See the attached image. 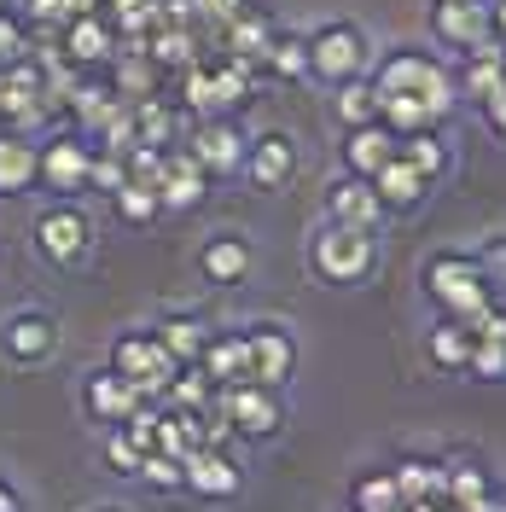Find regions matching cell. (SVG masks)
Returning <instances> with one entry per match:
<instances>
[{"label":"cell","mask_w":506,"mask_h":512,"mask_svg":"<svg viewBox=\"0 0 506 512\" xmlns=\"http://www.w3.org/2000/svg\"><path fill=\"white\" fill-rule=\"evenodd\" d=\"M349 501H355V512H402V495H396V478H390V472H367V478H355Z\"/></svg>","instance_id":"38"},{"label":"cell","mask_w":506,"mask_h":512,"mask_svg":"<svg viewBox=\"0 0 506 512\" xmlns=\"http://www.w3.org/2000/svg\"><path fill=\"white\" fill-rule=\"evenodd\" d=\"M117 30L105 24V12H76V18H64L59 24V59L70 70H105V64L117 59Z\"/></svg>","instance_id":"9"},{"label":"cell","mask_w":506,"mask_h":512,"mask_svg":"<svg viewBox=\"0 0 506 512\" xmlns=\"http://www.w3.org/2000/svg\"><path fill=\"white\" fill-rule=\"evenodd\" d=\"M181 99L192 111H216V88H210V59L181 64Z\"/></svg>","instance_id":"39"},{"label":"cell","mask_w":506,"mask_h":512,"mask_svg":"<svg viewBox=\"0 0 506 512\" xmlns=\"http://www.w3.org/2000/svg\"><path fill=\"white\" fill-rule=\"evenodd\" d=\"M35 187V140L18 128H0V198Z\"/></svg>","instance_id":"23"},{"label":"cell","mask_w":506,"mask_h":512,"mask_svg":"<svg viewBox=\"0 0 506 512\" xmlns=\"http://www.w3.org/2000/svg\"><path fill=\"white\" fill-rule=\"evenodd\" d=\"M210 408H216L233 431H245V437H268V431L280 425V396H274V384H256V379L216 384V390H210Z\"/></svg>","instance_id":"5"},{"label":"cell","mask_w":506,"mask_h":512,"mask_svg":"<svg viewBox=\"0 0 506 512\" xmlns=\"http://www.w3.org/2000/svg\"><path fill=\"white\" fill-rule=\"evenodd\" d=\"M262 70L280 76V82H303V76H309V41L291 35V30H274L268 53H262Z\"/></svg>","instance_id":"32"},{"label":"cell","mask_w":506,"mask_h":512,"mask_svg":"<svg viewBox=\"0 0 506 512\" xmlns=\"http://www.w3.org/2000/svg\"><path fill=\"white\" fill-rule=\"evenodd\" d=\"M425 187H431V181H425V175H419L402 152L384 163L379 175H373V192H379L384 210H408V204H419V198H425Z\"/></svg>","instance_id":"26"},{"label":"cell","mask_w":506,"mask_h":512,"mask_svg":"<svg viewBox=\"0 0 506 512\" xmlns=\"http://www.w3.org/2000/svg\"><path fill=\"white\" fill-rule=\"evenodd\" d=\"M210 390H216V384L204 379V367H181V373L169 379V390H163V402L181 408V414H204V408H210Z\"/></svg>","instance_id":"37"},{"label":"cell","mask_w":506,"mask_h":512,"mask_svg":"<svg viewBox=\"0 0 506 512\" xmlns=\"http://www.w3.org/2000/svg\"><path fill=\"white\" fill-rule=\"evenodd\" d=\"M379 94H413L425 99V111H431V123H443L448 111L460 105V94H454V76H448V64L437 59V53H413V47H402V53H390V59L379 64Z\"/></svg>","instance_id":"1"},{"label":"cell","mask_w":506,"mask_h":512,"mask_svg":"<svg viewBox=\"0 0 506 512\" xmlns=\"http://www.w3.org/2000/svg\"><path fill=\"white\" fill-rule=\"evenodd\" d=\"M152 338H158L163 350L175 355V367H198V355H204V320H192V315H169L152 326Z\"/></svg>","instance_id":"27"},{"label":"cell","mask_w":506,"mask_h":512,"mask_svg":"<svg viewBox=\"0 0 506 512\" xmlns=\"http://www.w3.org/2000/svg\"><path fill=\"white\" fill-rule=\"evenodd\" d=\"M506 88V47L501 41H483L466 53V70H460V82H454V94L483 105V99H495Z\"/></svg>","instance_id":"18"},{"label":"cell","mask_w":506,"mask_h":512,"mask_svg":"<svg viewBox=\"0 0 506 512\" xmlns=\"http://www.w3.org/2000/svg\"><path fill=\"white\" fill-rule=\"evenodd\" d=\"M88 163H94V146L82 140V134H53V140H41L35 146V181L47 192H88Z\"/></svg>","instance_id":"8"},{"label":"cell","mask_w":506,"mask_h":512,"mask_svg":"<svg viewBox=\"0 0 506 512\" xmlns=\"http://www.w3.org/2000/svg\"><path fill=\"white\" fill-rule=\"evenodd\" d=\"M175 111L163 105L158 94H146V99H134V146H158V152H169V140H175Z\"/></svg>","instance_id":"30"},{"label":"cell","mask_w":506,"mask_h":512,"mask_svg":"<svg viewBox=\"0 0 506 512\" xmlns=\"http://www.w3.org/2000/svg\"><path fill=\"white\" fill-rule=\"evenodd\" d=\"M303 41H309V76H320L326 88H338L349 76H373V47H367L361 24L332 18V24H320V30L303 35Z\"/></svg>","instance_id":"3"},{"label":"cell","mask_w":506,"mask_h":512,"mask_svg":"<svg viewBox=\"0 0 506 512\" xmlns=\"http://www.w3.org/2000/svg\"><path fill=\"white\" fill-rule=\"evenodd\" d=\"M425 291H431L454 320H466V326L495 303V291H489V280H483V268H477L472 256H454V251L425 262Z\"/></svg>","instance_id":"4"},{"label":"cell","mask_w":506,"mask_h":512,"mask_svg":"<svg viewBox=\"0 0 506 512\" xmlns=\"http://www.w3.org/2000/svg\"><path fill=\"white\" fill-rule=\"evenodd\" d=\"M245 367H251L256 384H274V390H280V384L291 379V367H297L291 332H285V326H251V332H245Z\"/></svg>","instance_id":"13"},{"label":"cell","mask_w":506,"mask_h":512,"mask_svg":"<svg viewBox=\"0 0 506 512\" xmlns=\"http://www.w3.org/2000/svg\"><path fill=\"white\" fill-rule=\"evenodd\" d=\"M379 123L402 140V134H413V128H437L431 123V111H425V99L413 94H379Z\"/></svg>","instance_id":"35"},{"label":"cell","mask_w":506,"mask_h":512,"mask_svg":"<svg viewBox=\"0 0 506 512\" xmlns=\"http://www.w3.org/2000/svg\"><path fill=\"white\" fill-rule=\"evenodd\" d=\"M88 245H94V222L70 204V198H59V204H47L41 216H35V251L47 256L53 268H70V262H82L88 256Z\"/></svg>","instance_id":"7"},{"label":"cell","mask_w":506,"mask_h":512,"mask_svg":"<svg viewBox=\"0 0 506 512\" xmlns=\"http://www.w3.org/2000/svg\"><path fill=\"white\" fill-rule=\"evenodd\" d=\"M140 402H146V396H140L117 367H99V373H88V384H82V408H88L99 425H123Z\"/></svg>","instance_id":"15"},{"label":"cell","mask_w":506,"mask_h":512,"mask_svg":"<svg viewBox=\"0 0 506 512\" xmlns=\"http://www.w3.org/2000/svg\"><path fill=\"white\" fill-rule=\"evenodd\" d=\"M373 262H379V245H373L367 227L326 222L320 227V239L309 245V268H315L326 286H355V280H367Z\"/></svg>","instance_id":"2"},{"label":"cell","mask_w":506,"mask_h":512,"mask_svg":"<svg viewBox=\"0 0 506 512\" xmlns=\"http://www.w3.org/2000/svg\"><path fill=\"white\" fill-rule=\"evenodd\" d=\"M210 192V175L198 169L192 152H169L163 158V175H158V204L163 210H198Z\"/></svg>","instance_id":"17"},{"label":"cell","mask_w":506,"mask_h":512,"mask_svg":"<svg viewBox=\"0 0 506 512\" xmlns=\"http://www.w3.org/2000/svg\"><path fill=\"white\" fill-rule=\"evenodd\" d=\"M53 350H59V320L47 309H18L0 320V355L12 367H41V361H53Z\"/></svg>","instance_id":"10"},{"label":"cell","mask_w":506,"mask_h":512,"mask_svg":"<svg viewBox=\"0 0 506 512\" xmlns=\"http://www.w3.org/2000/svg\"><path fill=\"white\" fill-rule=\"evenodd\" d=\"M396 152H402L425 181H437V175L448 169V146H443V134H437V128H413V134H402V140H396Z\"/></svg>","instance_id":"33"},{"label":"cell","mask_w":506,"mask_h":512,"mask_svg":"<svg viewBox=\"0 0 506 512\" xmlns=\"http://www.w3.org/2000/svg\"><path fill=\"white\" fill-rule=\"evenodd\" d=\"M158 448L175 454V460H187L192 448H204V414H181V408L158 414Z\"/></svg>","instance_id":"34"},{"label":"cell","mask_w":506,"mask_h":512,"mask_svg":"<svg viewBox=\"0 0 506 512\" xmlns=\"http://www.w3.org/2000/svg\"><path fill=\"white\" fill-rule=\"evenodd\" d=\"M402 512H448V501H408Z\"/></svg>","instance_id":"51"},{"label":"cell","mask_w":506,"mask_h":512,"mask_svg":"<svg viewBox=\"0 0 506 512\" xmlns=\"http://www.w3.org/2000/svg\"><path fill=\"white\" fill-rule=\"evenodd\" d=\"M198 367H204V379L210 384H233V379H251V367H245V338H204V355H198Z\"/></svg>","instance_id":"28"},{"label":"cell","mask_w":506,"mask_h":512,"mask_svg":"<svg viewBox=\"0 0 506 512\" xmlns=\"http://www.w3.org/2000/svg\"><path fill=\"white\" fill-rule=\"evenodd\" d=\"M111 210H117V216H123L128 227H146L152 216H163L158 187H146V181H123V187L111 192Z\"/></svg>","instance_id":"36"},{"label":"cell","mask_w":506,"mask_h":512,"mask_svg":"<svg viewBox=\"0 0 506 512\" xmlns=\"http://www.w3.org/2000/svg\"><path fill=\"white\" fill-rule=\"evenodd\" d=\"M192 158L204 175H239V163H245V134L233 117H204V123L192 128Z\"/></svg>","instance_id":"11"},{"label":"cell","mask_w":506,"mask_h":512,"mask_svg":"<svg viewBox=\"0 0 506 512\" xmlns=\"http://www.w3.org/2000/svg\"><path fill=\"white\" fill-rule=\"evenodd\" d=\"M326 210H332V222H344V227H379L384 216V204H379V192H373V181H361V175H344V181H332L326 187Z\"/></svg>","instance_id":"19"},{"label":"cell","mask_w":506,"mask_h":512,"mask_svg":"<svg viewBox=\"0 0 506 512\" xmlns=\"http://www.w3.org/2000/svg\"><path fill=\"white\" fill-rule=\"evenodd\" d=\"M390 478H396L402 507H408V501H443L448 466H443V460H419V454H408V460H396V466H390Z\"/></svg>","instance_id":"24"},{"label":"cell","mask_w":506,"mask_h":512,"mask_svg":"<svg viewBox=\"0 0 506 512\" xmlns=\"http://www.w3.org/2000/svg\"><path fill=\"white\" fill-rule=\"evenodd\" d=\"M0 512H24V501H18V489H12V483H0Z\"/></svg>","instance_id":"50"},{"label":"cell","mask_w":506,"mask_h":512,"mask_svg":"<svg viewBox=\"0 0 506 512\" xmlns=\"http://www.w3.org/2000/svg\"><path fill=\"white\" fill-rule=\"evenodd\" d=\"M134 478H146L152 489H181V460L175 454H163V448H152L146 460H140V472Z\"/></svg>","instance_id":"45"},{"label":"cell","mask_w":506,"mask_h":512,"mask_svg":"<svg viewBox=\"0 0 506 512\" xmlns=\"http://www.w3.org/2000/svg\"><path fill=\"white\" fill-rule=\"evenodd\" d=\"M483 6H489V35L506 47V0H483Z\"/></svg>","instance_id":"48"},{"label":"cell","mask_w":506,"mask_h":512,"mask_svg":"<svg viewBox=\"0 0 506 512\" xmlns=\"http://www.w3.org/2000/svg\"><path fill=\"white\" fill-rule=\"evenodd\" d=\"M111 367H117V373L140 390V396H163V390H169V379L181 373V367H175V355L163 350L152 332H123V338L111 344Z\"/></svg>","instance_id":"6"},{"label":"cell","mask_w":506,"mask_h":512,"mask_svg":"<svg viewBox=\"0 0 506 512\" xmlns=\"http://www.w3.org/2000/svg\"><path fill=\"white\" fill-rule=\"evenodd\" d=\"M140 53L152 64H163V70H181V64L198 59V30H187V24H152L140 35Z\"/></svg>","instance_id":"25"},{"label":"cell","mask_w":506,"mask_h":512,"mask_svg":"<svg viewBox=\"0 0 506 512\" xmlns=\"http://www.w3.org/2000/svg\"><path fill=\"white\" fill-rule=\"evenodd\" d=\"M477 495H489V478H483L477 466H448V489H443L448 507H460V501H477Z\"/></svg>","instance_id":"43"},{"label":"cell","mask_w":506,"mask_h":512,"mask_svg":"<svg viewBox=\"0 0 506 512\" xmlns=\"http://www.w3.org/2000/svg\"><path fill=\"white\" fill-rule=\"evenodd\" d=\"M431 35H437L443 47H454V53H472L483 41H495V35H489V6H483V0H437Z\"/></svg>","instance_id":"12"},{"label":"cell","mask_w":506,"mask_h":512,"mask_svg":"<svg viewBox=\"0 0 506 512\" xmlns=\"http://www.w3.org/2000/svg\"><path fill=\"white\" fill-rule=\"evenodd\" d=\"M198 268H204V280H216V286H239V280L251 274V239H245V233H216V239L198 251Z\"/></svg>","instance_id":"21"},{"label":"cell","mask_w":506,"mask_h":512,"mask_svg":"<svg viewBox=\"0 0 506 512\" xmlns=\"http://www.w3.org/2000/svg\"><path fill=\"white\" fill-rule=\"evenodd\" d=\"M466 373H477V379H506V344L501 338H477Z\"/></svg>","instance_id":"44"},{"label":"cell","mask_w":506,"mask_h":512,"mask_svg":"<svg viewBox=\"0 0 506 512\" xmlns=\"http://www.w3.org/2000/svg\"><path fill=\"white\" fill-rule=\"evenodd\" d=\"M448 512H506L495 495H477V501H460V507H448Z\"/></svg>","instance_id":"49"},{"label":"cell","mask_w":506,"mask_h":512,"mask_svg":"<svg viewBox=\"0 0 506 512\" xmlns=\"http://www.w3.org/2000/svg\"><path fill=\"white\" fill-rule=\"evenodd\" d=\"M123 181H128V163H123V152H105V146H99V152H94V163H88V187L111 198V192L123 187Z\"/></svg>","instance_id":"41"},{"label":"cell","mask_w":506,"mask_h":512,"mask_svg":"<svg viewBox=\"0 0 506 512\" xmlns=\"http://www.w3.org/2000/svg\"><path fill=\"white\" fill-rule=\"evenodd\" d=\"M477 111H483V123H489V128H495V134H501V140H506V88H501V94H495V99H483Z\"/></svg>","instance_id":"47"},{"label":"cell","mask_w":506,"mask_h":512,"mask_svg":"<svg viewBox=\"0 0 506 512\" xmlns=\"http://www.w3.org/2000/svg\"><path fill=\"white\" fill-rule=\"evenodd\" d=\"M472 344H477V332L466 326V320L448 315L443 326H431V361H437V367H448V373H466Z\"/></svg>","instance_id":"31"},{"label":"cell","mask_w":506,"mask_h":512,"mask_svg":"<svg viewBox=\"0 0 506 512\" xmlns=\"http://www.w3.org/2000/svg\"><path fill=\"white\" fill-rule=\"evenodd\" d=\"M24 53H35L30 47V24H24L18 12H0V64L24 59Z\"/></svg>","instance_id":"46"},{"label":"cell","mask_w":506,"mask_h":512,"mask_svg":"<svg viewBox=\"0 0 506 512\" xmlns=\"http://www.w3.org/2000/svg\"><path fill=\"white\" fill-rule=\"evenodd\" d=\"M245 175H251L256 187H285L291 175H297V146H291V134H256L245 140V163H239Z\"/></svg>","instance_id":"16"},{"label":"cell","mask_w":506,"mask_h":512,"mask_svg":"<svg viewBox=\"0 0 506 512\" xmlns=\"http://www.w3.org/2000/svg\"><path fill=\"white\" fill-rule=\"evenodd\" d=\"M105 460H111V472H117V478H134L146 454H140V448L128 443V431H123V425H111V431H105Z\"/></svg>","instance_id":"42"},{"label":"cell","mask_w":506,"mask_h":512,"mask_svg":"<svg viewBox=\"0 0 506 512\" xmlns=\"http://www.w3.org/2000/svg\"><path fill=\"white\" fill-rule=\"evenodd\" d=\"M0 12H12V0H0Z\"/></svg>","instance_id":"53"},{"label":"cell","mask_w":506,"mask_h":512,"mask_svg":"<svg viewBox=\"0 0 506 512\" xmlns=\"http://www.w3.org/2000/svg\"><path fill=\"white\" fill-rule=\"evenodd\" d=\"M12 12L41 35V30H59L64 18H70V0H12Z\"/></svg>","instance_id":"40"},{"label":"cell","mask_w":506,"mask_h":512,"mask_svg":"<svg viewBox=\"0 0 506 512\" xmlns=\"http://www.w3.org/2000/svg\"><path fill=\"white\" fill-rule=\"evenodd\" d=\"M332 105H338V123L344 128H361V123H379V82L373 76H349L332 88Z\"/></svg>","instance_id":"29"},{"label":"cell","mask_w":506,"mask_h":512,"mask_svg":"<svg viewBox=\"0 0 506 512\" xmlns=\"http://www.w3.org/2000/svg\"><path fill=\"white\" fill-rule=\"evenodd\" d=\"M396 158V134L384 123H361L344 134V169L349 175H361V181H373L384 163Z\"/></svg>","instance_id":"20"},{"label":"cell","mask_w":506,"mask_h":512,"mask_svg":"<svg viewBox=\"0 0 506 512\" xmlns=\"http://www.w3.org/2000/svg\"><path fill=\"white\" fill-rule=\"evenodd\" d=\"M94 512H123V507H94Z\"/></svg>","instance_id":"52"},{"label":"cell","mask_w":506,"mask_h":512,"mask_svg":"<svg viewBox=\"0 0 506 512\" xmlns=\"http://www.w3.org/2000/svg\"><path fill=\"white\" fill-rule=\"evenodd\" d=\"M274 30H280V24H274L268 12H251V6H245V12H239L233 24H222V30H216V41H222V53H233V59L262 64V53H268Z\"/></svg>","instance_id":"22"},{"label":"cell","mask_w":506,"mask_h":512,"mask_svg":"<svg viewBox=\"0 0 506 512\" xmlns=\"http://www.w3.org/2000/svg\"><path fill=\"white\" fill-rule=\"evenodd\" d=\"M181 489L204 495V501H227V495H239V460L227 448H192L181 460Z\"/></svg>","instance_id":"14"}]
</instances>
